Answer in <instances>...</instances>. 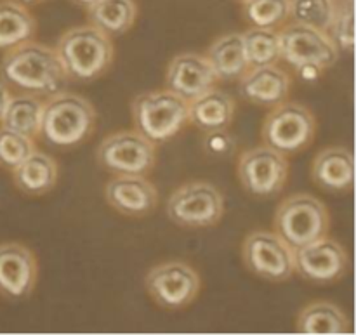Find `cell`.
I'll return each instance as SVG.
<instances>
[{"instance_id":"cell-1","label":"cell","mask_w":356,"mask_h":335,"mask_svg":"<svg viewBox=\"0 0 356 335\" xmlns=\"http://www.w3.org/2000/svg\"><path fill=\"white\" fill-rule=\"evenodd\" d=\"M0 79L17 92L38 97L61 92L70 80L54 49L35 40L6 51L0 61Z\"/></svg>"},{"instance_id":"cell-2","label":"cell","mask_w":356,"mask_h":335,"mask_svg":"<svg viewBox=\"0 0 356 335\" xmlns=\"http://www.w3.org/2000/svg\"><path fill=\"white\" fill-rule=\"evenodd\" d=\"M54 51L66 76L82 83H89L103 76L111 68L115 59L111 37L89 23L65 31L59 37Z\"/></svg>"},{"instance_id":"cell-3","label":"cell","mask_w":356,"mask_h":335,"mask_svg":"<svg viewBox=\"0 0 356 335\" xmlns=\"http://www.w3.org/2000/svg\"><path fill=\"white\" fill-rule=\"evenodd\" d=\"M97 115L92 103L61 90L44 101L40 136L52 148H75L92 136Z\"/></svg>"},{"instance_id":"cell-4","label":"cell","mask_w":356,"mask_h":335,"mask_svg":"<svg viewBox=\"0 0 356 335\" xmlns=\"http://www.w3.org/2000/svg\"><path fill=\"white\" fill-rule=\"evenodd\" d=\"M273 226L275 233L296 252L329 235V209L313 195H291L277 207Z\"/></svg>"},{"instance_id":"cell-5","label":"cell","mask_w":356,"mask_h":335,"mask_svg":"<svg viewBox=\"0 0 356 335\" xmlns=\"http://www.w3.org/2000/svg\"><path fill=\"white\" fill-rule=\"evenodd\" d=\"M134 129L155 145L176 138L188 124V103L167 89L146 90L131 101Z\"/></svg>"},{"instance_id":"cell-6","label":"cell","mask_w":356,"mask_h":335,"mask_svg":"<svg viewBox=\"0 0 356 335\" xmlns=\"http://www.w3.org/2000/svg\"><path fill=\"white\" fill-rule=\"evenodd\" d=\"M316 134V118L305 104L285 103L270 108L261 127V138L268 148L292 156L313 142Z\"/></svg>"},{"instance_id":"cell-7","label":"cell","mask_w":356,"mask_h":335,"mask_svg":"<svg viewBox=\"0 0 356 335\" xmlns=\"http://www.w3.org/2000/svg\"><path fill=\"white\" fill-rule=\"evenodd\" d=\"M280 59L296 72L315 68L318 72L332 68L339 59V49L330 40L329 33L306 24L289 21L278 30Z\"/></svg>"},{"instance_id":"cell-8","label":"cell","mask_w":356,"mask_h":335,"mask_svg":"<svg viewBox=\"0 0 356 335\" xmlns=\"http://www.w3.org/2000/svg\"><path fill=\"white\" fill-rule=\"evenodd\" d=\"M96 160L113 176H148L156 162V145L136 129L118 131L99 142Z\"/></svg>"},{"instance_id":"cell-9","label":"cell","mask_w":356,"mask_h":335,"mask_svg":"<svg viewBox=\"0 0 356 335\" xmlns=\"http://www.w3.org/2000/svg\"><path fill=\"white\" fill-rule=\"evenodd\" d=\"M165 212L174 224L183 228H211L225 214V198L214 184L191 181L170 195Z\"/></svg>"},{"instance_id":"cell-10","label":"cell","mask_w":356,"mask_h":335,"mask_svg":"<svg viewBox=\"0 0 356 335\" xmlns=\"http://www.w3.org/2000/svg\"><path fill=\"white\" fill-rule=\"evenodd\" d=\"M291 165L287 156L266 145L245 149L236 160V177L247 195L256 198L277 197L287 184Z\"/></svg>"},{"instance_id":"cell-11","label":"cell","mask_w":356,"mask_h":335,"mask_svg":"<svg viewBox=\"0 0 356 335\" xmlns=\"http://www.w3.org/2000/svg\"><path fill=\"white\" fill-rule=\"evenodd\" d=\"M200 277L184 261H167L148 271L145 287L149 297L163 309H184L200 292Z\"/></svg>"},{"instance_id":"cell-12","label":"cell","mask_w":356,"mask_h":335,"mask_svg":"<svg viewBox=\"0 0 356 335\" xmlns=\"http://www.w3.org/2000/svg\"><path fill=\"white\" fill-rule=\"evenodd\" d=\"M242 263L257 278L287 281L294 275V250L275 231L256 229L242 242Z\"/></svg>"},{"instance_id":"cell-13","label":"cell","mask_w":356,"mask_h":335,"mask_svg":"<svg viewBox=\"0 0 356 335\" xmlns=\"http://www.w3.org/2000/svg\"><path fill=\"white\" fill-rule=\"evenodd\" d=\"M350 257L334 238L323 236L294 252V273L313 284H332L344 277Z\"/></svg>"},{"instance_id":"cell-14","label":"cell","mask_w":356,"mask_h":335,"mask_svg":"<svg viewBox=\"0 0 356 335\" xmlns=\"http://www.w3.org/2000/svg\"><path fill=\"white\" fill-rule=\"evenodd\" d=\"M37 281L35 254L23 243H0V295L9 301H23L33 294Z\"/></svg>"},{"instance_id":"cell-15","label":"cell","mask_w":356,"mask_h":335,"mask_svg":"<svg viewBox=\"0 0 356 335\" xmlns=\"http://www.w3.org/2000/svg\"><path fill=\"white\" fill-rule=\"evenodd\" d=\"M218 83L214 70L205 54L181 52L174 56L165 70V89L186 103L209 92Z\"/></svg>"},{"instance_id":"cell-16","label":"cell","mask_w":356,"mask_h":335,"mask_svg":"<svg viewBox=\"0 0 356 335\" xmlns=\"http://www.w3.org/2000/svg\"><path fill=\"white\" fill-rule=\"evenodd\" d=\"M104 200L127 218L152 214L159 204V191L146 176H115L104 186Z\"/></svg>"},{"instance_id":"cell-17","label":"cell","mask_w":356,"mask_h":335,"mask_svg":"<svg viewBox=\"0 0 356 335\" xmlns=\"http://www.w3.org/2000/svg\"><path fill=\"white\" fill-rule=\"evenodd\" d=\"M242 97L263 108H275L291 96L292 79L278 65L252 66L238 80Z\"/></svg>"},{"instance_id":"cell-18","label":"cell","mask_w":356,"mask_h":335,"mask_svg":"<svg viewBox=\"0 0 356 335\" xmlns=\"http://www.w3.org/2000/svg\"><path fill=\"white\" fill-rule=\"evenodd\" d=\"M312 179L330 193H346L355 181L353 153L343 146L322 149L312 163Z\"/></svg>"},{"instance_id":"cell-19","label":"cell","mask_w":356,"mask_h":335,"mask_svg":"<svg viewBox=\"0 0 356 335\" xmlns=\"http://www.w3.org/2000/svg\"><path fill=\"white\" fill-rule=\"evenodd\" d=\"M59 165L49 153L35 149L13 170L14 186L26 197H42L58 184Z\"/></svg>"},{"instance_id":"cell-20","label":"cell","mask_w":356,"mask_h":335,"mask_svg":"<svg viewBox=\"0 0 356 335\" xmlns=\"http://www.w3.org/2000/svg\"><path fill=\"white\" fill-rule=\"evenodd\" d=\"M235 99L214 87L188 103V120L202 132L228 129L235 118Z\"/></svg>"},{"instance_id":"cell-21","label":"cell","mask_w":356,"mask_h":335,"mask_svg":"<svg viewBox=\"0 0 356 335\" xmlns=\"http://www.w3.org/2000/svg\"><path fill=\"white\" fill-rule=\"evenodd\" d=\"M209 65L214 70L218 80L238 82L250 68L243 51L242 33H226L212 42L205 52Z\"/></svg>"},{"instance_id":"cell-22","label":"cell","mask_w":356,"mask_h":335,"mask_svg":"<svg viewBox=\"0 0 356 335\" xmlns=\"http://www.w3.org/2000/svg\"><path fill=\"white\" fill-rule=\"evenodd\" d=\"M138 19V3L134 0H97L87 7V23L106 33L120 37L134 26Z\"/></svg>"},{"instance_id":"cell-23","label":"cell","mask_w":356,"mask_h":335,"mask_svg":"<svg viewBox=\"0 0 356 335\" xmlns=\"http://www.w3.org/2000/svg\"><path fill=\"white\" fill-rule=\"evenodd\" d=\"M37 21L26 3L16 0H0V51L33 40Z\"/></svg>"},{"instance_id":"cell-24","label":"cell","mask_w":356,"mask_h":335,"mask_svg":"<svg viewBox=\"0 0 356 335\" xmlns=\"http://www.w3.org/2000/svg\"><path fill=\"white\" fill-rule=\"evenodd\" d=\"M296 330L306 335H341L348 334L350 322L336 304L316 301L299 313Z\"/></svg>"},{"instance_id":"cell-25","label":"cell","mask_w":356,"mask_h":335,"mask_svg":"<svg viewBox=\"0 0 356 335\" xmlns=\"http://www.w3.org/2000/svg\"><path fill=\"white\" fill-rule=\"evenodd\" d=\"M42 111H44V101L38 96L24 92L13 94L3 111L0 125L31 139H37L40 136Z\"/></svg>"},{"instance_id":"cell-26","label":"cell","mask_w":356,"mask_h":335,"mask_svg":"<svg viewBox=\"0 0 356 335\" xmlns=\"http://www.w3.org/2000/svg\"><path fill=\"white\" fill-rule=\"evenodd\" d=\"M242 40L250 68L252 66L278 65L282 61L278 30L250 26L245 33H242Z\"/></svg>"},{"instance_id":"cell-27","label":"cell","mask_w":356,"mask_h":335,"mask_svg":"<svg viewBox=\"0 0 356 335\" xmlns=\"http://www.w3.org/2000/svg\"><path fill=\"white\" fill-rule=\"evenodd\" d=\"M242 16L250 26L280 30L291 21V0H247Z\"/></svg>"},{"instance_id":"cell-28","label":"cell","mask_w":356,"mask_h":335,"mask_svg":"<svg viewBox=\"0 0 356 335\" xmlns=\"http://www.w3.org/2000/svg\"><path fill=\"white\" fill-rule=\"evenodd\" d=\"M336 14V0H291V21L329 31Z\"/></svg>"},{"instance_id":"cell-29","label":"cell","mask_w":356,"mask_h":335,"mask_svg":"<svg viewBox=\"0 0 356 335\" xmlns=\"http://www.w3.org/2000/svg\"><path fill=\"white\" fill-rule=\"evenodd\" d=\"M37 149L35 139L0 125V167L13 172Z\"/></svg>"},{"instance_id":"cell-30","label":"cell","mask_w":356,"mask_h":335,"mask_svg":"<svg viewBox=\"0 0 356 335\" xmlns=\"http://www.w3.org/2000/svg\"><path fill=\"white\" fill-rule=\"evenodd\" d=\"M329 37L337 49L341 51H351L355 44V19H353V3L348 2L337 3L336 14H334L332 24L329 28Z\"/></svg>"},{"instance_id":"cell-31","label":"cell","mask_w":356,"mask_h":335,"mask_svg":"<svg viewBox=\"0 0 356 335\" xmlns=\"http://www.w3.org/2000/svg\"><path fill=\"white\" fill-rule=\"evenodd\" d=\"M204 148L212 156H228L235 149V138L228 132V129L205 132Z\"/></svg>"},{"instance_id":"cell-32","label":"cell","mask_w":356,"mask_h":335,"mask_svg":"<svg viewBox=\"0 0 356 335\" xmlns=\"http://www.w3.org/2000/svg\"><path fill=\"white\" fill-rule=\"evenodd\" d=\"M10 96H13V92H10V87L7 85L2 79H0V120H2V115H3V111H6V106H7V103H9Z\"/></svg>"},{"instance_id":"cell-33","label":"cell","mask_w":356,"mask_h":335,"mask_svg":"<svg viewBox=\"0 0 356 335\" xmlns=\"http://www.w3.org/2000/svg\"><path fill=\"white\" fill-rule=\"evenodd\" d=\"M73 3H76V6H80V7H89V6H92V3H96L97 0H72Z\"/></svg>"},{"instance_id":"cell-34","label":"cell","mask_w":356,"mask_h":335,"mask_svg":"<svg viewBox=\"0 0 356 335\" xmlns=\"http://www.w3.org/2000/svg\"><path fill=\"white\" fill-rule=\"evenodd\" d=\"M16 2H21V3H35V2H40V0H16Z\"/></svg>"},{"instance_id":"cell-35","label":"cell","mask_w":356,"mask_h":335,"mask_svg":"<svg viewBox=\"0 0 356 335\" xmlns=\"http://www.w3.org/2000/svg\"><path fill=\"white\" fill-rule=\"evenodd\" d=\"M235 2H238V3H243V2H247V0H235Z\"/></svg>"}]
</instances>
